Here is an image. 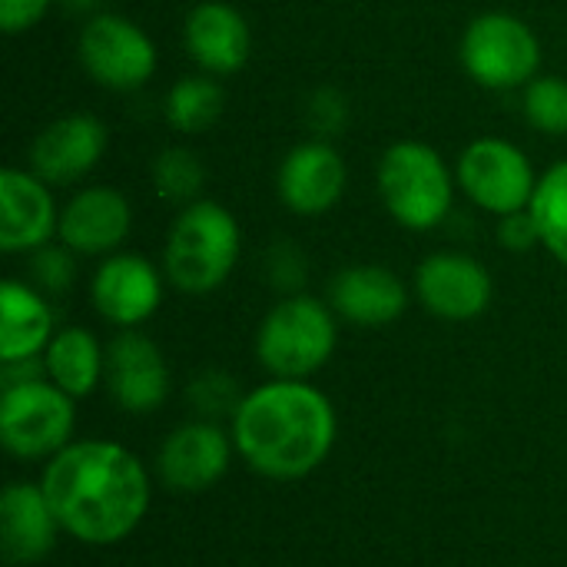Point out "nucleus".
Listing matches in <instances>:
<instances>
[{
  "label": "nucleus",
  "mask_w": 567,
  "mask_h": 567,
  "mask_svg": "<svg viewBox=\"0 0 567 567\" xmlns=\"http://www.w3.org/2000/svg\"><path fill=\"white\" fill-rule=\"evenodd\" d=\"M76 56L100 86L116 90V93L146 86L159 60L150 33L120 13L90 17L80 30Z\"/></svg>",
  "instance_id": "nucleus-9"
},
{
  "label": "nucleus",
  "mask_w": 567,
  "mask_h": 567,
  "mask_svg": "<svg viewBox=\"0 0 567 567\" xmlns=\"http://www.w3.org/2000/svg\"><path fill=\"white\" fill-rule=\"evenodd\" d=\"M336 309L326 302L289 292L276 302L259 332H256V359L272 379H309L316 375L336 352Z\"/></svg>",
  "instance_id": "nucleus-5"
},
{
  "label": "nucleus",
  "mask_w": 567,
  "mask_h": 567,
  "mask_svg": "<svg viewBox=\"0 0 567 567\" xmlns=\"http://www.w3.org/2000/svg\"><path fill=\"white\" fill-rule=\"evenodd\" d=\"M226 106L223 86L213 80V73H196V76H179L169 93H166V123L176 133H206Z\"/></svg>",
  "instance_id": "nucleus-23"
},
{
  "label": "nucleus",
  "mask_w": 567,
  "mask_h": 567,
  "mask_svg": "<svg viewBox=\"0 0 567 567\" xmlns=\"http://www.w3.org/2000/svg\"><path fill=\"white\" fill-rule=\"evenodd\" d=\"M349 116V103L339 90H316L309 100V126L316 133H336Z\"/></svg>",
  "instance_id": "nucleus-29"
},
{
  "label": "nucleus",
  "mask_w": 567,
  "mask_h": 567,
  "mask_svg": "<svg viewBox=\"0 0 567 567\" xmlns=\"http://www.w3.org/2000/svg\"><path fill=\"white\" fill-rule=\"evenodd\" d=\"M239 249L243 233L236 216L213 199H196L173 219L163 269L179 292L206 296L233 276Z\"/></svg>",
  "instance_id": "nucleus-3"
},
{
  "label": "nucleus",
  "mask_w": 567,
  "mask_h": 567,
  "mask_svg": "<svg viewBox=\"0 0 567 567\" xmlns=\"http://www.w3.org/2000/svg\"><path fill=\"white\" fill-rule=\"evenodd\" d=\"M229 435L256 475L299 482L329 458L336 445V409L302 379H272L246 392Z\"/></svg>",
  "instance_id": "nucleus-2"
},
{
  "label": "nucleus",
  "mask_w": 567,
  "mask_h": 567,
  "mask_svg": "<svg viewBox=\"0 0 567 567\" xmlns=\"http://www.w3.org/2000/svg\"><path fill=\"white\" fill-rule=\"evenodd\" d=\"M488 269L465 252H432L415 269L419 302L445 322H472L492 302Z\"/></svg>",
  "instance_id": "nucleus-10"
},
{
  "label": "nucleus",
  "mask_w": 567,
  "mask_h": 567,
  "mask_svg": "<svg viewBox=\"0 0 567 567\" xmlns=\"http://www.w3.org/2000/svg\"><path fill=\"white\" fill-rule=\"evenodd\" d=\"M269 276L279 289H299L306 276V259L296 246H276L269 256Z\"/></svg>",
  "instance_id": "nucleus-32"
},
{
  "label": "nucleus",
  "mask_w": 567,
  "mask_h": 567,
  "mask_svg": "<svg viewBox=\"0 0 567 567\" xmlns=\"http://www.w3.org/2000/svg\"><path fill=\"white\" fill-rule=\"evenodd\" d=\"M379 196L399 226L415 233L435 229L452 213V169L429 143L399 140L379 159Z\"/></svg>",
  "instance_id": "nucleus-4"
},
{
  "label": "nucleus",
  "mask_w": 567,
  "mask_h": 567,
  "mask_svg": "<svg viewBox=\"0 0 567 567\" xmlns=\"http://www.w3.org/2000/svg\"><path fill=\"white\" fill-rule=\"evenodd\" d=\"M53 0H0V27L3 33H23L33 23H40L47 17Z\"/></svg>",
  "instance_id": "nucleus-31"
},
{
  "label": "nucleus",
  "mask_w": 567,
  "mask_h": 567,
  "mask_svg": "<svg viewBox=\"0 0 567 567\" xmlns=\"http://www.w3.org/2000/svg\"><path fill=\"white\" fill-rule=\"evenodd\" d=\"M153 189L166 199V203H196L199 189H203V179H206V169L199 163L196 153L183 150V146H169L163 150L156 159H153Z\"/></svg>",
  "instance_id": "nucleus-25"
},
{
  "label": "nucleus",
  "mask_w": 567,
  "mask_h": 567,
  "mask_svg": "<svg viewBox=\"0 0 567 567\" xmlns=\"http://www.w3.org/2000/svg\"><path fill=\"white\" fill-rule=\"evenodd\" d=\"M183 40L196 66L213 76L243 70L252 50V33H249L246 17L226 0L196 3L186 17Z\"/></svg>",
  "instance_id": "nucleus-18"
},
{
  "label": "nucleus",
  "mask_w": 567,
  "mask_h": 567,
  "mask_svg": "<svg viewBox=\"0 0 567 567\" xmlns=\"http://www.w3.org/2000/svg\"><path fill=\"white\" fill-rule=\"evenodd\" d=\"M532 216L542 236V246L567 266V159H561L558 166H551L535 189L532 199Z\"/></svg>",
  "instance_id": "nucleus-24"
},
{
  "label": "nucleus",
  "mask_w": 567,
  "mask_h": 567,
  "mask_svg": "<svg viewBox=\"0 0 567 567\" xmlns=\"http://www.w3.org/2000/svg\"><path fill=\"white\" fill-rule=\"evenodd\" d=\"M133 229L130 199L113 186H86L60 209V243L80 256L116 252Z\"/></svg>",
  "instance_id": "nucleus-17"
},
{
  "label": "nucleus",
  "mask_w": 567,
  "mask_h": 567,
  "mask_svg": "<svg viewBox=\"0 0 567 567\" xmlns=\"http://www.w3.org/2000/svg\"><path fill=\"white\" fill-rule=\"evenodd\" d=\"M53 309L27 282L0 286V362H23L47 352L53 339Z\"/></svg>",
  "instance_id": "nucleus-21"
},
{
  "label": "nucleus",
  "mask_w": 567,
  "mask_h": 567,
  "mask_svg": "<svg viewBox=\"0 0 567 567\" xmlns=\"http://www.w3.org/2000/svg\"><path fill=\"white\" fill-rule=\"evenodd\" d=\"M243 399H246V395L239 392V382H236L233 375L219 372V369L196 375L193 385H189V402H193V409H196L206 422L226 419V415L233 419L236 409L243 405Z\"/></svg>",
  "instance_id": "nucleus-27"
},
{
  "label": "nucleus",
  "mask_w": 567,
  "mask_h": 567,
  "mask_svg": "<svg viewBox=\"0 0 567 567\" xmlns=\"http://www.w3.org/2000/svg\"><path fill=\"white\" fill-rule=\"evenodd\" d=\"M47 379L73 399H86L106 375V352L90 329H60L43 352Z\"/></svg>",
  "instance_id": "nucleus-22"
},
{
  "label": "nucleus",
  "mask_w": 567,
  "mask_h": 567,
  "mask_svg": "<svg viewBox=\"0 0 567 567\" xmlns=\"http://www.w3.org/2000/svg\"><path fill=\"white\" fill-rule=\"evenodd\" d=\"M498 243L505 249H512V252H528V249L542 246V236H538L532 209H518V213L498 216Z\"/></svg>",
  "instance_id": "nucleus-30"
},
{
  "label": "nucleus",
  "mask_w": 567,
  "mask_h": 567,
  "mask_svg": "<svg viewBox=\"0 0 567 567\" xmlns=\"http://www.w3.org/2000/svg\"><path fill=\"white\" fill-rule=\"evenodd\" d=\"M233 435H226L216 422H186L173 429L156 455L159 478L169 492L199 495L213 488L233 462Z\"/></svg>",
  "instance_id": "nucleus-11"
},
{
  "label": "nucleus",
  "mask_w": 567,
  "mask_h": 567,
  "mask_svg": "<svg viewBox=\"0 0 567 567\" xmlns=\"http://www.w3.org/2000/svg\"><path fill=\"white\" fill-rule=\"evenodd\" d=\"M106 385L123 412H156L169 395V369L159 346L136 329H123L106 349Z\"/></svg>",
  "instance_id": "nucleus-13"
},
{
  "label": "nucleus",
  "mask_w": 567,
  "mask_h": 567,
  "mask_svg": "<svg viewBox=\"0 0 567 567\" xmlns=\"http://www.w3.org/2000/svg\"><path fill=\"white\" fill-rule=\"evenodd\" d=\"M60 233V209L37 173L7 166L0 173V249L37 252Z\"/></svg>",
  "instance_id": "nucleus-15"
},
{
  "label": "nucleus",
  "mask_w": 567,
  "mask_h": 567,
  "mask_svg": "<svg viewBox=\"0 0 567 567\" xmlns=\"http://www.w3.org/2000/svg\"><path fill=\"white\" fill-rule=\"evenodd\" d=\"M346 179L349 169L342 153L326 140H306L279 163L276 189L282 206L296 216H322L342 199Z\"/></svg>",
  "instance_id": "nucleus-14"
},
{
  "label": "nucleus",
  "mask_w": 567,
  "mask_h": 567,
  "mask_svg": "<svg viewBox=\"0 0 567 567\" xmlns=\"http://www.w3.org/2000/svg\"><path fill=\"white\" fill-rule=\"evenodd\" d=\"M93 309L116 329L143 326L163 302V279L156 266L136 252L106 256L90 282Z\"/></svg>",
  "instance_id": "nucleus-12"
},
{
  "label": "nucleus",
  "mask_w": 567,
  "mask_h": 567,
  "mask_svg": "<svg viewBox=\"0 0 567 567\" xmlns=\"http://www.w3.org/2000/svg\"><path fill=\"white\" fill-rule=\"evenodd\" d=\"M525 120L548 133L565 136L567 133V80L565 76H535L525 86Z\"/></svg>",
  "instance_id": "nucleus-26"
},
{
  "label": "nucleus",
  "mask_w": 567,
  "mask_h": 567,
  "mask_svg": "<svg viewBox=\"0 0 567 567\" xmlns=\"http://www.w3.org/2000/svg\"><path fill=\"white\" fill-rule=\"evenodd\" d=\"M73 395L50 379L7 385L0 395V442L13 458H53L63 452L76 429Z\"/></svg>",
  "instance_id": "nucleus-6"
},
{
  "label": "nucleus",
  "mask_w": 567,
  "mask_h": 567,
  "mask_svg": "<svg viewBox=\"0 0 567 567\" xmlns=\"http://www.w3.org/2000/svg\"><path fill=\"white\" fill-rule=\"evenodd\" d=\"M106 150V126L93 113H66L47 123L33 146L30 166L50 186H66L83 179Z\"/></svg>",
  "instance_id": "nucleus-16"
},
{
  "label": "nucleus",
  "mask_w": 567,
  "mask_h": 567,
  "mask_svg": "<svg viewBox=\"0 0 567 567\" xmlns=\"http://www.w3.org/2000/svg\"><path fill=\"white\" fill-rule=\"evenodd\" d=\"M462 66L485 90H518L538 76L542 43L515 13H482L462 33Z\"/></svg>",
  "instance_id": "nucleus-7"
},
{
  "label": "nucleus",
  "mask_w": 567,
  "mask_h": 567,
  "mask_svg": "<svg viewBox=\"0 0 567 567\" xmlns=\"http://www.w3.org/2000/svg\"><path fill=\"white\" fill-rule=\"evenodd\" d=\"M66 10H76V13H90V10H96L103 0H60Z\"/></svg>",
  "instance_id": "nucleus-33"
},
{
  "label": "nucleus",
  "mask_w": 567,
  "mask_h": 567,
  "mask_svg": "<svg viewBox=\"0 0 567 567\" xmlns=\"http://www.w3.org/2000/svg\"><path fill=\"white\" fill-rule=\"evenodd\" d=\"M40 488L60 528L83 545H116L130 538L150 508V475L143 462L103 439L70 442L47 458Z\"/></svg>",
  "instance_id": "nucleus-1"
},
{
  "label": "nucleus",
  "mask_w": 567,
  "mask_h": 567,
  "mask_svg": "<svg viewBox=\"0 0 567 567\" xmlns=\"http://www.w3.org/2000/svg\"><path fill=\"white\" fill-rule=\"evenodd\" d=\"M33 276L40 279V286L47 292H63L70 289L73 276H76V266H73V249L70 246H43L37 249V259H33Z\"/></svg>",
  "instance_id": "nucleus-28"
},
{
  "label": "nucleus",
  "mask_w": 567,
  "mask_h": 567,
  "mask_svg": "<svg viewBox=\"0 0 567 567\" xmlns=\"http://www.w3.org/2000/svg\"><path fill=\"white\" fill-rule=\"evenodd\" d=\"M60 522L40 485L10 482L0 495V548L10 565H37L56 548Z\"/></svg>",
  "instance_id": "nucleus-19"
},
{
  "label": "nucleus",
  "mask_w": 567,
  "mask_h": 567,
  "mask_svg": "<svg viewBox=\"0 0 567 567\" xmlns=\"http://www.w3.org/2000/svg\"><path fill=\"white\" fill-rule=\"evenodd\" d=\"M455 179L465 196L492 216L528 209L538 189V176L525 150L498 136H482L468 143L458 156Z\"/></svg>",
  "instance_id": "nucleus-8"
},
{
  "label": "nucleus",
  "mask_w": 567,
  "mask_h": 567,
  "mask_svg": "<svg viewBox=\"0 0 567 567\" xmlns=\"http://www.w3.org/2000/svg\"><path fill=\"white\" fill-rule=\"evenodd\" d=\"M329 299L336 316H342L346 322L362 329H379V326H392L405 312L409 289L389 266L359 262L332 279Z\"/></svg>",
  "instance_id": "nucleus-20"
}]
</instances>
